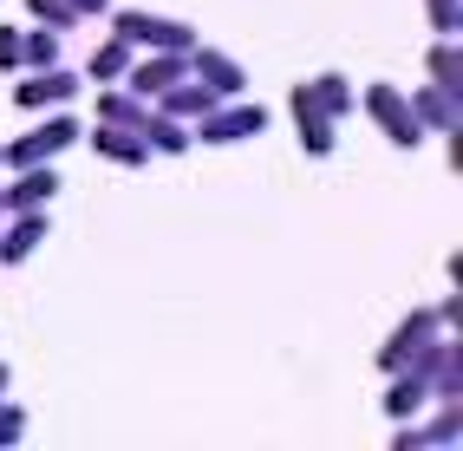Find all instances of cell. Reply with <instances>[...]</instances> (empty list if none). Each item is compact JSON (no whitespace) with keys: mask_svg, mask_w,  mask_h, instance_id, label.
<instances>
[{"mask_svg":"<svg viewBox=\"0 0 463 451\" xmlns=\"http://www.w3.org/2000/svg\"><path fill=\"white\" fill-rule=\"evenodd\" d=\"M118 40L150 46V53H190L196 26L190 20H164V14H118Z\"/></svg>","mask_w":463,"mask_h":451,"instance_id":"1","label":"cell"},{"mask_svg":"<svg viewBox=\"0 0 463 451\" xmlns=\"http://www.w3.org/2000/svg\"><path fill=\"white\" fill-rule=\"evenodd\" d=\"M255 131H268V111L249 105V99H229V105H209V111L196 118L190 138H203V144H235V138H255Z\"/></svg>","mask_w":463,"mask_h":451,"instance_id":"2","label":"cell"},{"mask_svg":"<svg viewBox=\"0 0 463 451\" xmlns=\"http://www.w3.org/2000/svg\"><path fill=\"white\" fill-rule=\"evenodd\" d=\"M365 111H373L379 125H385V138H392V144H405V150H418V144H424V125L411 118V99L398 92V85H365Z\"/></svg>","mask_w":463,"mask_h":451,"instance_id":"3","label":"cell"},{"mask_svg":"<svg viewBox=\"0 0 463 451\" xmlns=\"http://www.w3.org/2000/svg\"><path fill=\"white\" fill-rule=\"evenodd\" d=\"M66 144H79V125H72V118H46L40 131H26L20 144L0 150V164H14V170H20V164H46V158H59Z\"/></svg>","mask_w":463,"mask_h":451,"instance_id":"4","label":"cell"},{"mask_svg":"<svg viewBox=\"0 0 463 451\" xmlns=\"http://www.w3.org/2000/svg\"><path fill=\"white\" fill-rule=\"evenodd\" d=\"M183 72H190V53H150V59H131V66H125V92L157 99V92H170Z\"/></svg>","mask_w":463,"mask_h":451,"instance_id":"5","label":"cell"},{"mask_svg":"<svg viewBox=\"0 0 463 451\" xmlns=\"http://www.w3.org/2000/svg\"><path fill=\"white\" fill-rule=\"evenodd\" d=\"M14 99H20L26 111H40V105H72V99H79V79H72L66 66H40L26 85H14Z\"/></svg>","mask_w":463,"mask_h":451,"instance_id":"6","label":"cell"},{"mask_svg":"<svg viewBox=\"0 0 463 451\" xmlns=\"http://www.w3.org/2000/svg\"><path fill=\"white\" fill-rule=\"evenodd\" d=\"M190 72L209 85L215 99H241V85H249V79H241V66H235L229 53H215V46H190Z\"/></svg>","mask_w":463,"mask_h":451,"instance_id":"7","label":"cell"},{"mask_svg":"<svg viewBox=\"0 0 463 451\" xmlns=\"http://www.w3.org/2000/svg\"><path fill=\"white\" fill-rule=\"evenodd\" d=\"M430 334H438V314H411L405 327H398V334L385 341V353H379V367L385 373H398V367H411V360L430 347Z\"/></svg>","mask_w":463,"mask_h":451,"instance_id":"8","label":"cell"},{"mask_svg":"<svg viewBox=\"0 0 463 451\" xmlns=\"http://www.w3.org/2000/svg\"><path fill=\"white\" fill-rule=\"evenodd\" d=\"M40 243H46V216H40V209H14V223L0 229V262L20 268V262L33 255Z\"/></svg>","mask_w":463,"mask_h":451,"instance_id":"9","label":"cell"},{"mask_svg":"<svg viewBox=\"0 0 463 451\" xmlns=\"http://www.w3.org/2000/svg\"><path fill=\"white\" fill-rule=\"evenodd\" d=\"M91 144H99V158L125 164V170L150 164V144H144V131H131V125H99V131H91Z\"/></svg>","mask_w":463,"mask_h":451,"instance_id":"10","label":"cell"},{"mask_svg":"<svg viewBox=\"0 0 463 451\" xmlns=\"http://www.w3.org/2000/svg\"><path fill=\"white\" fill-rule=\"evenodd\" d=\"M52 190H59V177H52L46 164H20V184L0 190V197H7V216H14V209H46Z\"/></svg>","mask_w":463,"mask_h":451,"instance_id":"11","label":"cell"},{"mask_svg":"<svg viewBox=\"0 0 463 451\" xmlns=\"http://www.w3.org/2000/svg\"><path fill=\"white\" fill-rule=\"evenodd\" d=\"M294 118H300V144L314 150V158H326V150H333V118L314 105V92H307V85H294Z\"/></svg>","mask_w":463,"mask_h":451,"instance_id":"12","label":"cell"},{"mask_svg":"<svg viewBox=\"0 0 463 451\" xmlns=\"http://www.w3.org/2000/svg\"><path fill=\"white\" fill-rule=\"evenodd\" d=\"M411 118H418V125H438V131H463L457 92H444V85H424V92L411 99Z\"/></svg>","mask_w":463,"mask_h":451,"instance_id":"13","label":"cell"},{"mask_svg":"<svg viewBox=\"0 0 463 451\" xmlns=\"http://www.w3.org/2000/svg\"><path fill=\"white\" fill-rule=\"evenodd\" d=\"M144 144L150 150H164V158H183L196 138H190V125L183 118H170V111H157V118H144Z\"/></svg>","mask_w":463,"mask_h":451,"instance_id":"14","label":"cell"},{"mask_svg":"<svg viewBox=\"0 0 463 451\" xmlns=\"http://www.w3.org/2000/svg\"><path fill=\"white\" fill-rule=\"evenodd\" d=\"M157 99H164V111H170V118H203L209 105H222V99H215L203 79H196V85H183V79H176L170 92H157Z\"/></svg>","mask_w":463,"mask_h":451,"instance_id":"15","label":"cell"},{"mask_svg":"<svg viewBox=\"0 0 463 451\" xmlns=\"http://www.w3.org/2000/svg\"><path fill=\"white\" fill-rule=\"evenodd\" d=\"M430 399V386H424V373H405V367H398V379H392V393H385V412L392 418H411L418 406Z\"/></svg>","mask_w":463,"mask_h":451,"instance_id":"16","label":"cell"},{"mask_svg":"<svg viewBox=\"0 0 463 451\" xmlns=\"http://www.w3.org/2000/svg\"><path fill=\"white\" fill-rule=\"evenodd\" d=\"M307 92H314V105H320L326 118H346V111H353V85L339 79V72H320V79H307Z\"/></svg>","mask_w":463,"mask_h":451,"instance_id":"17","label":"cell"},{"mask_svg":"<svg viewBox=\"0 0 463 451\" xmlns=\"http://www.w3.org/2000/svg\"><path fill=\"white\" fill-rule=\"evenodd\" d=\"M430 85H444V92H463V53H457L450 34L430 46Z\"/></svg>","mask_w":463,"mask_h":451,"instance_id":"18","label":"cell"},{"mask_svg":"<svg viewBox=\"0 0 463 451\" xmlns=\"http://www.w3.org/2000/svg\"><path fill=\"white\" fill-rule=\"evenodd\" d=\"M144 105H137V92H99V125H131V131H144Z\"/></svg>","mask_w":463,"mask_h":451,"instance_id":"19","label":"cell"},{"mask_svg":"<svg viewBox=\"0 0 463 451\" xmlns=\"http://www.w3.org/2000/svg\"><path fill=\"white\" fill-rule=\"evenodd\" d=\"M125 66H131V40H105L99 53H91V79H99V85H111V79H125Z\"/></svg>","mask_w":463,"mask_h":451,"instance_id":"20","label":"cell"},{"mask_svg":"<svg viewBox=\"0 0 463 451\" xmlns=\"http://www.w3.org/2000/svg\"><path fill=\"white\" fill-rule=\"evenodd\" d=\"M20 66H59V26H46V34H20Z\"/></svg>","mask_w":463,"mask_h":451,"instance_id":"21","label":"cell"},{"mask_svg":"<svg viewBox=\"0 0 463 451\" xmlns=\"http://www.w3.org/2000/svg\"><path fill=\"white\" fill-rule=\"evenodd\" d=\"M26 7H33L46 26H72V20H79V14H72V0H26Z\"/></svg>","mask_w":463,"mask_h":451,"instance_id":"22","label":"cell"},{"mask_svg":"<svg viewBox=\"0 0 463 451\" xmlns=\"http://www.w3.org/2000/svg\"><path fill=\"white\" fill-rule=\"evenodd\" d=\"M424 7H430V26H438V34H457V26H463L457 0H424Z\"/></svg>","mask_w":463,"mask_h":451,"instance_id":"23","label":"cell"},{"mask_svg":"<svg viewBox=\"0 0 463 451\" xmlns=\"http://www.w3.org/2000/svg\"><path fill=\"white\" fill-rule=\"evenodd\" d=\"M20 432H26V412L20 406H0V445H14Z\"/></svg>","mask_w":463,"mask_h":451,"instance_id":"24","label":"cell"},{"mask_svg":"<svg viewBox=\"0 0 463 451\" xmlns=\"http://www.w3.org/2000/svg\"><path fill=\"white\" fill-rule=\"evenodd\" d=\"M14 66H20V34L0 26V72H14Z\"/></svg>","mask_w":463,"mask_h":451,"instance_id":"25","label":"cell"},{"mask_svg":"<svg viewBox=\"0 0 463 451\" xmlns=\"http://www.w3.org/2000/svg\"><path fill=\"white\" fill-rule=\"evenodd\" d=\"M392 451H424V432H418V426H398V438H392Z\"/></svg>","mask_w":463,"mask_h":451,"instance_id":"26","label":"cell"},{"mask_svg":"<svg viewBox=\"0 0 463 451\" xmlns=\"http://www.w3.org/2000/svg\"><path fill=\"white\" fill-rule=\"evenodd\" d=\"M0 229H7V197H0Z\"/></svg>","mask_w":463,"mask_h":451,"instance_id":"27","label":"cell"},{"mask_svg":"<svg viewBox=\"0 0 463 451\" xmlns=\"http://www.w3.org/2000/svg\"><path fill=\"white\" fill-rule=\"evenodd\" d=\"M0 393H7V367H0Z\"/></svg>","mask_w":463,"mask_h":451,"instance_id":"28","label":"cell"}]
</instances>
